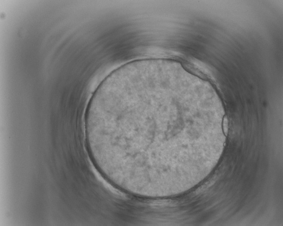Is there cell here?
I'll return each instance as SVG.
<instances>
[{
    "mask_svg": "<svg viewBox=\"0 0 283 226\" xmlns=\"http://www.w3.org/2000/svg\"><path fill=\"white\" fill-rule=\"evenodd\" d=\"M223 130L225 136H227L228 132V121L226 115H224L223 119Z\"/></svg>",
    "mask_w": 283,
    "mask_h": 226,
    "instance_id": "6da1fadb",
    "label": "cell"
}]
</instances>
